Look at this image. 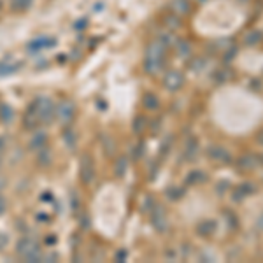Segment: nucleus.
<instances>
[{
	"label": "nucleus",
	"mask_w": 263,
	"mask_h": 263,
	"mask_svg": "<svg viewBox=\"0 0 263 263\" xmlns=\"http://www.w3.org/2000/svg\"><path fill=\"white\" fill-rule=\"evenodd\" d=\"M128 158L127 156H118L116 158V162H114V165H113V170H114V176L118 177V179H123L125 176H127V172H128Z\"/></svg>",
	"instance_id": "16"
},
{
	"label": "nucleus",
	"mask_w": 263,
	"mask_h": 263,
	"mask_svg": "<svg viewBox=\"0 0 263 263\" xmlns=\"http://www.w3.org/2000/svg\"><path fill=\"white\" fill-rule=\"evenodd\" d=\"M142 107L146 111H158L160 109V98L151 91H147L142 95Z\"/></svg>",
	"instance_id": "19"
},
{
	"label": "nucleus",
	"mask_w": 263,
	"mask_h": 263,
	"mask_svg": "<svg viewBox=\"0 0 263 263\" xmlns=\"http://www.w3.org/2000/svg\"><path fill=\"white\" fill-rule=\"evenodd\" d=\"M225 218H228V225H230V228H237V227H239V221H237V216H235V214H233L232 213V211H225Z\"/></svg>",
	"instance_id": "33"
},
{
	"label": "nucleus",
	"mask_w": 263,
	"mask_h": 263,
	"mask_svg": "<svg viewBox=\"0 0 263 263\" xmlns=\"http://www.w3.org/2000/svg\"><path fill=\"white\" fill-rule=\"evenodd\" d=\"M4 213H6V200L0 197V214H4Z\"/></svg>",
	"instance_id": "41"
},
{
	"label": "nucleus",
	"mask_w": 263,
	"mask_h": 263,
	"mask_svg": "<svg viewBox=\"0 0 263 263\" xmlns=\"http://www.w3.org/2000/svg\"><path fill=\"white\" fill-rule=\"evenodd\" d=\"M95 160L91 156V153H84L81 156V164H79V176L81 181L84 184H91L95 181Z\"/></svg>",
	"instance_id": "6"
},
{
	"label": "nucleus",
	"mask_w": 263,
	"mask_h": 263,
	"mask_svg": "<svg viewBox=\"0 0 263 263\" xmlns=\"http://www.w3.org/2000/svg\"><path fill=\"white\" fill-rule=\"evenodd\" d=\"M57 118L62 125H70L76 118V103L69 98H64L57 103Z\"/></svg>",
	"instance_id": "5"
},
{
	"label": "nucleus",
	"mask_w": 263,
	"mask_h": 263,
	"mask_svg": "<svg viewBox=\"0 0 263 263\" xmlns=\"http://www.w3.org/2000/svg\"><path fill=\"white\" fill-rule=\"evenodd\" d=\"M47 142H49V139H47V133L44 130H37L30 137V140H28V147L37 153V151H40L42 147H46Z\"/></svg>",
	"instance_id": "12"
},
{
	"label": "nucleus",
	"mask_w": 263,
	"mask_h": 263,
	"mask_svg": "<svg viewBox=\"0 0 263 263\" xmlns=\"http://www.w3.org/2000/svg\"><path fill=\"white\" fill-rule=\"evenodd\" d=\"M165 27L169 28V30H179L181 28V16H177V14H169V16L165 18Z\"/></svg>",
	"instance_id": "26"
},
{
	"label": "nucleus",
	"mask_w": 263,
	"mask_h": 263,
	"mask_svg": "<svg viewBox=\"0 0 263 263\" xmlns=\"http://www.w3.org/2000/svg\"><path fill=\"white\" fill-rule=\"evenodd\" d=\"M58 44L57 37L53 35H39V37H33L32 40L27 42V51L30 55H37L40 51H47L51 47H55Z\"/></svg>",
	"instance_id": "4"
},
{
	"label": "nucleus",
	"mask_w": 263,
	"mask_h": 263,
	"mask_svg": "<svg viewBox=\"0 0 263 263\" xmlns=\"http://www.w3.org/2000/svg\"><path fill=\"white\" fill-rule=\"evenodd\" d=\"M176 51H177V57L186 60V58H190L191 53H193V46H191V42L188 39H181L176 42Z\"/></svg>",
	"instance_id": "18"
},
{
	"label": "nucleus",
	"mask_w": 263,
	"mask_h": 263,
	"mask_svg": "<svg viewBox=\"0 0 263 263\" xmlns=\"http://www.w3.org/2000/svg\"><path fill=\"white\" fill-rule=\"evenodd\" d=\"M235 55H237V46H230L227 51H225V55H223V62H225V64H228V62H232L233 58H235Z\"/></svg>",
	"instance_id": "32"
},
{
	"label": "nucleus",
	"mask_w": 263,
	"mask_h": 263,
	"mask_svg": "<svg viewBox=\"0 0 263 263\" xmlns=\"http://www.w3.org/2000/svg\"><path fill=\"white\" fill-rule=\"evenodd\" d=\"M184 193H186V191H184V188H181V186H172V188H169V190H167V198L169 200H172V202H177V200H181L184 197Z\"/></svg>",
	"instance_id": "25"
},
{
	"label": "nucleus",
	"mask_w": 263,
	"mask_h": 263,
	"mask_svg": "<svg viewBox=\"0 0 263 263\" xmlns=\"http://www.w3.org/2000/svg\"><path fill=\"white\" fill-rule=\"evenodd\" d=\"M128 258V251L127 249H120L116 253V261H127Z\"/></svg>",
	"instance_id": "35"
},
{
	"label": "nucleus",
	"mask_w": 263,
	"mask_h": 263,
	"mask_svg": "<svg viewBox=\"0 0 263 263\" xmlns=\"http://www.w3.org/2000/svg\"><path fill=\"white\" fill-rule=\"evenodd\" d=\"M64 140H65V144H67V147L69 149H76V146H77V137H76V133H74L72 130H65L64 132Z\"/></svg>",
	"instance_id": "29"
},
{
	"label": "nucleus",
	"mask_w": 263,
	"mask_h": 263,
	"mask_svg": "<svg viewBox=\"0 0 263 263\" xmlns=\"http://www.w3.org/2000/svg\"><path fill=\"white\" fill-rule=\"evenodd\" d=\"M151 225L158 233H165L169 230V218H167V211L164 205L154 203V207L151 209Z\"/></svg>",
	"instance_id": "7"
},
{
	"label": "nucleus",
	"mask_w": 263,
	"mask_h": 263,
	"mask_svg": "<svg viewBox=\"0 0 263 263\" xmlns=\"http://www.w3.org/2000/svg\"><path fill=\"white\" fill-rule=\"evenodd\" d=\"M13 120H14L13 107L7 106V103H0V121H2L4 125H9Z\"/></svg>",
	"instance_id": "21"
},
{
	"label": "nucleus",
	"mask_w": 263,
	"mask_h": 263,
	"mask_svg": "<svg viewBox=\"0 0 263 263\" xmlns=\"http://www.w3.org/2000/svg\"><path fill=\"white\" fill-rule=\"evenodd\" d=\"M244 40H246L247 46H256L258 42H261V40H263V33L260 30H253V32L247 33Z\"/></svg>",
	"instance_id": "27"
},
{
	"label": "nucleus",
	"mask_w": 263,
	"mask_h": 263,
	"mask_svg": "<svg viewBox=\"0 0 263 263\" xmlns=\"http://www.w3.org/2000/svg\"><path fill=\"white\" fill-rule=\"evenodd\" d=\"M165 55L167 47L162 46L158 40L147 44L146 47V57H144V72L149 76H156L164 70L165 67Z\"/></svg>",
	"instance_id": "1"
},
{
	"label": "nucleus",
	"mask_w": 263,
	"mask_h": 263,
	"mask_svg": "<svg viewBox=\"0 0 263 263\" xmlns=\"http://www.w3.org/2000/svg\"><path fill=\"white\" fill-rule=\"evenodd\" d=\"M230 77H232V70L228 69V67H223V69L214 72V79H216V83H225V81H228Z\"/></svg>",
	"instance_id": "28"
},
{
	"label": "nucleus",
	"mask_w": 263,
	"mask_h": 263,
	"mask_svg": "<svg viewBox=\"0 0 263 263\" xmlns=\"http://www.w3.org/2000/svg\"><path fill=\"white\" fill-rule=\"evenodd\" d=\"M7 244H9V237L6 235V233L0 232V251H4L7 247Z\"/></svg>",
	"instance_id": "36"
},
{
	"label": "nucleus",
	"mask_w": 263,
	"mask_h": 263,
	"mask_svg": "<svg viewBox=\"0 0 263 263\" xmlns=\"http://www.w3.org/2000/svg\"><path fill=\"white\" fill-rule=\"evenodd\" d=\"M200 2H203V0H200Z\"/></svg>",
	"instance_id": "43"
},
{
	"label": "nucleus",
	"mask_w": 263,
	"mask_h": 263,
	"mask_svg": "<svg viewBox=\"0 0 263 263\" xmlns=\"http://www.w3.org/2000/svg\"><path fill=\"white\" fill-rule=\"evenodd\" d=\"M260 165H263V156L254 153H246L237 160V170L240 172H253Z\"/></svg>",
	"instance_id": "8"
},
{
	"label": "nucleus",
	"mask_w": 263,
	"mask_h": 263,
	"mask_svg": "<svg viewBox=\"0 0 263 263\" xmlns=\"http://www.w3.org/2000/svg\"><path fill=\"white\" fill-rule=\"evenodd\" d=\"M203 67H205V60H203V58H195V60L191 62L190 69L195 70V72H200V70H202Z\"/></svg>",
	"instance_id": "34"
},
{
	"label": "nucleus",
	"mask_w": 263,
	"mask_h": 263,
	"mask_svg": "<svg viewBox=\"0 0 263 263\" xmlns=\"http://www.w3.org/2000/svg\"><path fill=\"white\" fill-rule=\"evenodd\" d=\"M170 11L177 16H184L191 11V4L190 0H172L170 2Z\"/></svg>",
	"instance_id": "17"
},
{
	"label": "nucleus",
	"mask_w": 263,
	"mask_h": 263,
	"mask_svg": "<svg viewBox=\"0 0 263 263\" xmlns=\"http://www.w3.org/2000/svg\"><path fill=\"white\" fill-rule=\"evenodd\" d=\"M102 147H103V153L106 156H113L116 153V140L113 137H102Z\"/></svg>",
	"instance_id": "22"
},
{
	"label": "nucleus",
	"mask_w": 263,
	"mask_h": 263,
	"mask_svg": "<svg viewBox=\"0 0 263 263\" xmlns=\"http://www.w3.org/2000/svg\"><path fill=\"white\" fill-rule=\"evenodd\" d=\"M228 188H230V183H228V181H221V183L218 184L216 191H218V193H223V191L228 190Z\"/></svg>",
	"instance_id": "37"
},
{
	"label": "nucleus",
	"mask_w": 263,
	"mask_h": 263,
	"mask_svg": "<svg viewBox=\"0 0 263 263\" xmlns=\"http://www.w3.org/2000/svg\"><path fill=\"white\" fill-rule=\"evenodd\" d=\"M198 154V140L195 137H190L184 144V149H183V158L188 162H193Z\"/></svg>",
	"instance_id": "14"
},
{
	"label": "nucleus",
	"mask_w": 263,
	"mask_h": 263,
	"mask_svg": "<svg viewBox=\"0 0 263 263\" xmlns=\"http://www.w3.org/2000/svg\"><path fill=\"white\" fill-rule=\"evenodd\" d=\"M16 253L23 258L25 261L37 263L42 260V253H40V246L35 239L32 237H21L16 244Z\"/></svg>",
	"instance_id": "2"
},
{
	"label": "nucleus",
	"mask_w": 263,
	"mask_h": 263,
	"mask_svg": "<svg viewBox=\"0 0 263 263\" xmlns=\"http://www.w3.org/2000/svg\"><path fill=\"white\" fill-rule=\"evenodd\" d=\"M11 2V7H13V11H18V13H21V11H27L28 7L32 6V0H9Z\"/></svg>",
	"instance_id": "31"
},
{
	"label": "nucleus",
	"mask_w": 263,
	"mask_h": 263,
	"mask_svg": "<svg viewBox=\"0 0 263 263\" xmlns=\"http://www.w3.org/2000/svg\"><path fill=\"white\" fill-rule=\"evenodd\" d=\"M156 40L162 44V46H165L167 49H169V47L172 46L174 42H176V40H174V35H172L170 32H162L160 35L156 37Z\"/></svg>",
	"instance_id": "30"
},
{
	"label": "nucleus",
	"mask_w": 263,
	"mask_h": 263,
	"mask_svg": "<svg viewBox=\"0 0 263 263\" xmlns=\"http://www.w3.org/2000/svg\"><path fill=\"white\" fill-rule=\"evenodd\" d=\"M253 193H256V184H253L251 181H246V183L239 184V186L235 188V191H233L232 195V200L233 202H242L244 198Z\"/></svg>",
	"instance_id": "11"
},
{
	"label": "nucleus",
	"mask_w": 263,
	"mask_h": 263,
	"mask_svg": "<svg viewBox=\"0 0 263 263\" xmlns=\"http://www.w3.org/2000/svg\"><path fill=\"white\" fill-rule=\"evenodd\" d=\"M205 154H207V158H211L213 162L225 164V165L232 164V160H233L230 151H228L225 146H220V144H213V146H209L205 151Z\"/></svg>",
	"instance_id": "9"
},
{
	"label": "nucleus",
	"mask_w": 263,
	"mask_h": 263,
	"mask_svg": "<svg viewBox=\"0 0 263 263\" xmlns=\"http://www.w3.org/2000/svg\"><path fill=\"white\" fill-rule=\"evenodd\" d=\"M207 181V174L203 170H191V172L186 174V179L184 183L188 186H197V184H203Z\"/></svg>",
	"instance_id": "15"
},
{
	"label": "nucleus",
	"mask_w": 263,
	"mask_h": 263,
	"mask_svg": "<svg viewBox=\"0 0 263 263\" xmlns=\"http://www.w3.org/2000/svg\"><path fill=\"white\" fill-rule=\"evenodd\" d=\"M33 103H35V113H37L39 123H44V125L53 123L55 116H57V103L47 97H40L33 100Z\"/></svg>",
	"instance_id": "3"
},
{
	"label": "nucleus",
	"mask_w": 263,
	"mask_h": 263,
	"mask_svg": "<svg viewBox=\"0 0 263 263\" xmlns=\"http://www.w3.org/2000/svg\"><path fill=\"white\" fill-rule=\"evenodd\" d=\"M6 147V137H0V151Z\"/></svg>",
	"instance_id": "42"
},
{
	"label": "nucleus",
	"mask_w": 263,
	"mask_h": 263,
	"mask_svg": "<svg viewBox=\"0 0 263 263\" xmlns=\"http://www.w3.org/2000/svg\"><path fill=\"white\" fill-rule=\"evenodd\" d=\"M256 142L263 147V130H260V132L256 133Z\"/></svg>",
	"instance_id": "40"
},
{
	"label": "nucleus",
	"mask_w": 263,
	"mask_h": 263,
	"mask_svg": "<svg viewBox=\"0 0 263 263\" xmlns=\"http://www.w3.org/2000/svg\"><path fill=\"white\" fill-rule=\"evenodd\" d=\"M51 160H53V154H51L49 147H42L40 151H37V162H39V165H44L47 167L51 164Z\"/></svg>",
	"instance_id": "23"
},
{
	"label": "nucleus",
	"mask_w": 263,
	"mask_h": 263,
	"mask_svg": "<svg viewBox=\"0 0 263 263\" xmlns=\"http://www.w3.org/2000/svg\"><path fill=\"white\" fill-rule=\"evenodd\" d=\"M21 69V64H16V62H0V77L6 76H13L14 72Z\"/></svg>",
	"instance_id": "20"
},
{
	"label": "nucleus",
	"mask_w": 263,
	"mask_h": 263,
	"mask_svg": "<svg viewBox=\"0 0 263 263\" xmlns=\"http://www.w3.org/2000/svg\"><path fill=\"white\" fill-rule=\"evenodd\" d=\"M165 258H169V260H176V251H172V249L165 251Z\"/></svg>",
	"instance_id": "39"
},
{
	"label": "nucleus",
	"mask_w": 263,
	"mask_h": 263,
	"mask_svg": "<svg viewBox=\"0 0 263 263\" xmlns=\"http://www.w3.org/2000/svg\"><path fill=\"white\" fill-rule=\"evenodd\" d=\"M218 228V221L216 220H202L200 223L197 225V235L200 237H211Z\"/></svg>",
	"instance_id": "13"
},
{
	"label": "nucleus",
	"mask_w": 263,
	"mask_h": 263,
	"mask_svg": "<svg viewBox=\"0 0 263 263\" xmlns=\"http://www.w3.org/2000/svg\"><path fill=\"white\" fill-rule=\"evenodd\" d=\"M146 127H147V120L144 116H137L132 123V130L135 135H142L144 130H146Z\"/></svg>",
	"instance_id": "24"
},
{
	"label": "nucleus",
	"mask_w": 263,
	"mask_h": 263,
	"mask_svg": "<svg viewBox=\"0 0 263 263\" xmlns=\"http://www.w3.org/2000/svg\"><path fill=\"white\" fill-rule=\"evenodd\" d=\"M256 228L263 232V213L260 214V216H258V220H256Z\"/></svg>",
	"instance_id": "38"
},
{
	"label": "nucleus",
	"mask_w": 263,
	"mask_h": 263,
	"mask_svg": "<svg viewBox=\"0 0 263 263\" xmlns=\"http://www.w3.org/2000/svg\"><path fill=\"white\" fill-rule=\"evenodd\" d=\"M164 86L169 91H179L184 86V76L179 70H169L164 77Z\"/></svg>",
	"instance_id": "10"
}]
</instances>
